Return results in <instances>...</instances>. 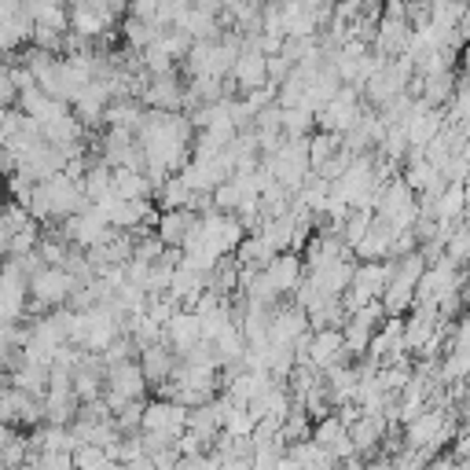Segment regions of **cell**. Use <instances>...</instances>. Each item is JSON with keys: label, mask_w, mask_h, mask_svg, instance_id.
<instances>
[{"label": "cell", "mask_w": 470, "mask_h": 470, "mask_svg": "<svg viewBox=\"0 0 470 470\" xmlns=\"http://www.w3.org/2000/svg\"><path fill=\"white\" fill-rule=\"evenodd\" d=\"M195 221H199V217H192L187 210H165V214H158V221H155V235H158V243H162L165 250H180Z\"/></svg>", "instance_id": "8"}, {"label": "cell", "mask_w": 470, "mask_h": 470, "mask_svg": "<svg viewBox=\"0 0 470 470\" xmlns=\"http://www.w3.org/2000/svg\"><path fill=\"white\" fill-rule=\"evenodd\" d=\"M74 287L77 284H74L63 268H41L30 284H26V295H30V302H37L45 309H59V305H66V298H70Z\"/></svg>", "instance_id": "4"}, {"label": "cell", "mask_w": 470, "mask_h": 470, "mask_svg": "<svg viewBox=\"0 0 470 470\" xmlns=\"http://www.w3.org/2000/svg\"><path fill=\"white\" fill-rule=\"evenodd\" d=\"M0 184H5V173H0Z\"/></svg>", "instance_id": "20"}, {"label": "cell", "mask_w": 470, "mask_h": 470, "mask_svg": "<svg viewBox=\"0 0 470 470\" xmlns=\"http://www.w3.org/2000/svg\"><path fill=\"white\" fill-rule=\"evenodd\" d=\"M111 459L104 455V448H96V445H77L74 452H70V466L74 470H104Z\"/></svg>", "instance_id": "15"}, {"label": "cell", "mask_w": 470, "mask_h": 470, "mask_svg": "<svg viewBox=\"0 0 470 470\" xmlns=\"http://www.w3.org/2000/svg\"><path fill=\"white\" fill-rule=\"evenodd\" d=\"M187 430V408L169 405V401H147L144 415H140V434H158L165 441H180V434Z\"/></svg>", "instance_id": "3"}, {"label": "cell", "mask_w": 470, "mask_h": 470, "mask_svg": "<svg viewBox=\"0 0 470 470\" xmlns=\"http://www.w3.org/2000/svg\"><path fill=\"white\" fill-rule=\"evenodd\" d=\"M111 195L118 203H136V199H147L151 203V184L144 173H133V169H111Z\"/></svg>", "instance_id": "9"}, {"label": "cell", "mask_w": 470, "mask_h": 470, "mask_svg": "<svg viewBox=\"0 0 470 470\" xmlns=\"http://www.w3.org/2000/svg\"><path fill=\"white\" fill-rule=\"evenodd\" d=\"M390 243H394V228L390 225H383V221H371V228L364 232V239L356 243V257L367 265V261H386V254H390Z\"/></svg>", "instance_id": "10"}, {"label": "cell", "mask_w": 470, "mask_h": 470, "mask_svg": "<svg viewBox=\"0 0 470 470\" xmlns=\"http://www.w3.org/2000/svg\"><path fill=\"white\" fill-rule=\"evenodd\" d=\"M37 243H41V225H26V228H19L15 235H12V246H8V257H26L30 250H37Z\"/></svg>", "instance_id": "17"}, {"label": "cell", "mask_w": 470, "mask_h": 470, "mask_svg": "<svg viewBox=\"0 0 470 470\" xmlns=\"http://www.w3.org/2000/svg\"><path fill=\"white\" fill-rule=\"evenodd\" d=\"M140 371H144V383L147 386H162V383H169V375H173V367H176V356H173V349L165 345V342H158V345H147V349H140Z\"/></svg>", "instance_id": "7"}, {"label": "cell", "mask_w": 470, "mask_h": 470, "mask_svg": "<svg viewBox=\"0 0 470 470\" xmlns=\"http://www.w3.org/2000/svg\"><path fill=\"white\" fill-rule=\"evenodd\" d=\"M275 470H298V466H295V463H291V459L284 455V459H279V463H275Z\"/></svg>", "instance_id": "19"}, {"label": "cell", "mask_w": 470, "mask_h": 470, "mask_svg": "<svg viewBox=\"0 0 470 470\" xmlns=\"http://www.w3.org/2000/svg\"><path fill=\"white\" fill-rule=\"evenodd\" d=\"M349 162H353V155L338 147V151H335V155H331V158H327V162L316 169V176H320V180H327V184H335V180H338V176L349 169Z\"/></svg>", "instance_id": "18"}, {"label": "cell", "mask_w": 470, "mask_h": 470, "mask_svg": "<svg viewBox=\"0 0 470 470\" xmlns=\"http://www.w3.org/2000/svg\"><path fill=\"white\" fill-rule=\"evenodd\" d=\"M345 434V426L335 419V415H324V419H316V426L309 430V441L316 445V448H324V452H331L335 448V441Z\"/></svg>", "instance_id": "14"}, {"label": "cell", "mask_w": 470, "mask_h": 470, "mask_svg": "<svg viewBox=\"0 0 470 470\" xmlns=\"http://www.w3.org/2000/svg\"><path fill=\"white\" fill-rule=\"evenodd\" d=\"M115 19H122V8L115 5H100V0H88V5H74L66 8V30L92 41V37H100L115 26Z\"/></svg>", "instance_id": "2"}, {"label": "cell", "mask_w": 470, "mask_h": 470, "mask_svg": "<svg viewBox=\"0 0 470 470\" xmlns=\"http://www.w3.org/2000/svg\"><path fill=\"white\" fill-rule=\"evenodd\" d=\"M162 342L173 349V356L180 360L187 349H192V345H199L203 342V335H199V320L192 316V313H173L169 316V324L162 327Z\"/></svg>", "instance_id": "6"}, {"label": "cell", "mask_w": 470, "mask_h": 470, "mask_svg": "<svg viewBox=\"0 0 470 470\" xmlns=\"http://www.w3.org/2000/svg\"><path fill=\"white\" fill-rule=\"evenodd\" d=\"M155 45H158V48H162V52H165L169 59H184L187 52H192V45H195V41L187 37L184 30H162Z\"/></svg>", "instance_id": "16"}, {"label": "cell", "mask_w": 470, "mask_h": 470, "mask_svg": "<svg viewBox=\"0 0 470 470\" xmlns=\"http://www.w3.org/2000/svg\"><path fill=\"white\" fill-rule=\"evenodd\" d=\"M261 275H265V284L272 287V295L284 298V295L298 291V284L305 279V265H302V257H298L295 250H291V254H275V257L261 268Z\"/></svg>", "instance_id": "5"}, {"label": "cell", "mask_w": 470, "mask_h": 470, "mask_svg": "<svg viewBox=\"0 0 470 470\" xmlns=\"http://www.w3.org/2000/svg\"><path fill=\"white\" fill-rule=\"evenodd\" d=\"M360 115H364V107H360V88L342 85V88H338V96H335L327 107H320V111L313 115V125H316V133L345 136V133L360 122Z\"/></svg>", "instance_id": "1"}, {"label": "cell", "mask_w": 470, "mask_h": 470, "mask_svg": "<svg viewBox=\"0 0 470 470\" xmlns=\"http://www.w3.org/2000/svg\"><path fill=\"white\" fill-rule=\"evenodd\" d=\"M77 187H81L85 203H104V199L111 195V165H107V162H100V158H92Z\"/></svg>", "instance_id": "11"}, {"label": "cell", "mask_w": 470, "mask_h": 470, "mask_svg": "<svg viewBox=\"0 0 470 470\" xmlns=\"http://www.w3.org/2000/svg\"><path fill=\"white\" fill-rule=\"evenodd\" d=\"M342 147V136H331V133H313L309 140H305V151H309V169L316 173L335 151Z\"/></svg>", "instance_id": "12"}, {"label": "cell", "mask_w": 470, "mask_h": 470, "mask_svg": "<svg viewBox=\"0 0 470 470\" xmlns=\"http://www.w3.org/2000/svg\"><path fill=\"white\" fill-rule=\"evenodd\" d=\"M466 250H470V232H466L463 221H455V228H452L448 239H445V261L459 268V265L466 261Z\"/></svg>", "instance_id": "13"}]
</instances>
